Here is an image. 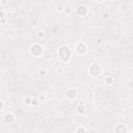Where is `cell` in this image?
I'll list each match as a JSON object with an SVG mask.
<instances>
[{"instance_id":"cell-9","label":"cell","mask_w":133,"mask_h":133,"mask_svg":"<svg viewBox=\"0 0 133 133\" xmlns=\"http://www.w3.org/2000/svg\"><path fill=\"white\" fill-rule=\"evenodd\" d=\"M76 111H77V113H79V114H83V113L85 112V106H84L83 102H79V104H78L77 107H76Z\"/></svg>"},{"instance_id":"cell-11","label":"cell","mask_w":133,"mask_h":133,"mask_svg":"<svg viewBox=\"0 0 133 133\" xmlns=\"http://www.w3.org/2000/svg\"><path fill=\"white\" fill-rule=\"evenodd\" d=\"M112 81H113V79H112V77H110V76L105 78V83H107V84H111Z\"/></svg>"},{"instance_id":"cell-13","label":"cell","mask_w":133,"mask_h":133,"mask_svg":"<svg viewBox=\"0 0 133 133\" xmlns=\"http://www.w3.org/2000/svg\"><path fill=\"white\" fill-rule=\"evenodd\" d=\"M46 73H47L46 69H41V70H39V74H41L42 76H45V75H46Z\"/></svg>"},{"instance_id":"cell-2","label":"cell","mask_w":133,"mask_h":133,"mask_svg":"<svg viewBox=\"0 0 133 133\" xmlns=\"http://www.w3.org/2000/svg\"><path fill=\"white\" fill-rule=\"evenodd\" d=\"M44 53V47L37 43L33 44L31 47H30V54L34 57H39L42 56Z\"/></svg>"},{"instance_id":"cell-17","label":"cell","mask_w":133,"mask_h":133,"mask_svg":"<svg viewBox=\"0 0 133 133\" xmlns=\"http://www.w3.org/2000/svg\"><path fill=\"white\" fill-rule=\"evenodd\" d=\"M44 98H45V96H39V99L38 100H43Z\"/></svg>"},{"instance_id":"cell-12","label":"cell","mask_w":133,"mask_h":133,"mask_svg":"<svg viewBox=\"0 0 133 133\" xmlns=\"http://www.w3.org/2000/svg\"><path fill=\"white\" fill-rule=\"evenodd\" d=\"M31 105H37L38 104V99H31V103H30Z\"/></svg>"},{"instance_id":"cell-5","label":"cell","mask_w":133,"mask_h":133,"mask_svg":"<svg viewBox=\"0 0 133 133\" xmlns=\"http://www.w3.org/2000/svg\"><path fill=\"white\" fill-rule=\"evenodd\" d=\"M3 122H4L6 125H10V124H12V123L15 122V115H14L12 113H10V112L5 113L4 116H3Z\"/></svg>"},{"instance_id":"cell-6","label":"cell","mask_w":133,"mask_h":133,"mask_svg":"<svg viewBox=\"0 0 133 133\" xmlns=\"http://www.w3.org/2000/svg\"><path fill=\"white\" fill-rule=\"evenodd\" d=\"M76 12H77L79 16L84 17V16H86V15H87L88 9H87V7H86L85 5H79V6L77 7V9H76Z\"/></svg>"},{"instance_id":"cell-4","label":"cell","mask_w":133,"mask_h":133,"mask_svg":"<svg viewBox=\"0 0 133 133\" xmlns=\"http://www.w3.org/2000/svg\"><path fill=\"white\" fill-rule=\"evenodd\" d=\"M75 51H76V53L79 54V55H84V54H86V52H87V46H86V44L83 43V42L77 43L76 46H75Z\"/></svg>"},{"instance_id":"cell-1","label":"cell","mask_w":133,"mask_h":133,"mask_svg":"<svg viewBox=\"0 0 133 133\" xmlns=\"http://www.w3.org/2000/svg\"><path fill=\"white\" fill-rule=\"evenodd\" d=\"M57 55H58V58L60 59V61L68 62V61H70V59L72 57V51L68 46L63 45V46L59 47V49L57 51Z\"/></svg>"},{"instance_id":"cell-7","label":"cell","mask_w":133,"mask_h":133,"mask_svg":"<svg viewBox=\"0 0 133 133\" xmlns=\"http://www.w3.org/2000/svg\"><path fill=\"white\" fill-rule=\"evenodd\" d=\"M127 131H128L127 127L125 125H123V124H118L115 127V129H114V132L115 133H127Z\"/></svg>"},{"instance_id":"cell-18","label":"cell","mask_w":133,"mask_h":133,"mask_svg":"<svg viewBox=\"0 0 133 133\" xmlns=\"http://www.w3.org/2000/svg\"><path fill=\"white\" fill-rule=\"evenodd\" d=\"M0 75H1V72H0Z\"/></svg>"},{"instance_id":"cell-16","label":"cell","mask_w":133,"mask_h":133,"mask_svg":"<svg viewBox=\"0 0 133 133\" xmlns=\"http://www.w3.org/2000/svg\"><path fill=\"white\" fill-rule=\"evenodd\" d=\"M59 72V74H61V72H62V70L61 69H57V73Z\"/></svg>"},{"instance_id":"cell-10","label":"cell","mask_w":133,"mask_h":133,"mask_svg":"<svg viewBox=\"0 0 133 133\" xmlns=\"http://www.w3.org/2000/svg\"><path fill=\"white\" fill-rule=\"evenodd\" d=\"M76 133H86V129L84 127H82V126H79L76 129Z\"/></svg>"},{"instance_id":"cell-8","label":"cell","mask_w":133,"mask_h":133,"mask_svg":"<svg viewBox=\"0 0 133 133\" xmlns=\"http://www.w3.org/2000/svg\"><path fill=\"white\" fill-rule=\"evenodd\" d=\"M66 97L69 98V99H75L76 97H77V90L75 89V88H70V89H68V91H66Z\"/></svg>"},{"instance_id":"cell-15","label":"cell","mask_w":133,"mask_h":133,"mask_svg":"<svg viewBox=\"0 0 133 133\" xmlns=\"http://www.w3.org/2000/svg\"><path fill=\"white\" fill-rule=\"evenodd\" d=\"M25 103L30 104V103H31V98H26V99H25Z\"/></svg>"},{"instance_id":"cell-14","label":"cell","mask_w":133,"mask_h":133,"mask_svg":"<svg viewBox=\"0 0 133 133\" xmlns=\"http://www.w3.org/2000/svg\"><path fill=\"white\" fill-rule=\"evenodd\" d=\"M3 107H4V102H3V101L0 99V111L3 109Z\"/></svg>"},{"instance_id":"cell-3","label":"cell","mask_w":133,"mask_h":133,"mask_svg":"<svg viewBox=\"0 0 133 133\" xmlns=\"http://www.w3.org/2000/svg\"><path fill=\"white\" fill-rule=\"evenodd\" d=\"M101 72H102V69H101L99 62L98 61H94L91 63L90 68H89V74L91 76H94V77H97V76H99L101 74Z\"/></svg>"}]
</instances>
